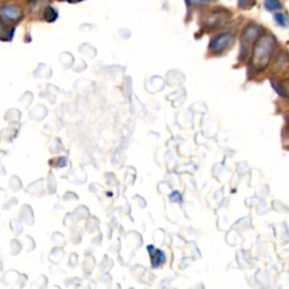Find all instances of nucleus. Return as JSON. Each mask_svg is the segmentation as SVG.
Wrapping results in <instances>:
<instances>
[{
	"label": "nucleus",
	"mask_w": 289,
	"mask_h": 289,
	"mask_svg": "<svg viewBox=\"0 0 289 289\" xmlns=\"http://www.w3.org/2000/svg\"><path fill=\"white\" fill-rule=\"evenodd\" d=\"M276 48V40L272 35H264L259 37L257 42L254 43L253 48V55H252V65L253 70L263 71L268 67L270 62V58L273 50Z\"/></svg>",
	"instance_id": "1"
},
{
	"label": "nucleus",
	"mask_w": 289,
	"mask_h": 289,
	"mask_svg": "<svg viewBox=\"0 0 289 289\" xmlns=\"http://www.w3.org/2000/svg\"><path fill=\"white\" fill-rule=\"evenodd\" d=\"M262 28L257 24H250L244 29L241 37V52H239V60H245L252 49L253 44L260 37Z\"/></svg>",
	"instance_id": "2"
},
{
	"label": "nucleus",
	"mask_w": 289,
	"mask_h": 289,
	"mask_svg": "<svg viewBox=\"0 0 289 289\" xmlns=\"http://www.w3.org/2000/svg\"><path fill=\"white\" fill-rule=\"evenodd\" d=\"M233 41H234V35L232 33H223L213 37L210 42L209 49L213 53H220L225 49H227L231 46Z\"/></svg>",
	"instance_id": "3"
},
{
	"label": "nucleus",
	"mask_w": 289,
	"mask_h": 289,
	"mask_svg": "<svg viewBox=\"0 0 289 289\" xmlns=\"http://www.w3.org/2000/svg\"><path fill=\"white\" fill-rule=\"evenodd\" d=\"M227 16H230V15L226 13H221V12L209 13L202 18V24H204L207 28H216L221 24L226 23Z\"/></svg>",
	"instance_id": "4"
},
{
	"label": "nucleus",
	"mask_w": 289,
	"mask_h": 289,
	"mask_svg": "<svg viewBox=\"0 0 289 289\" xmlns=\"http://www.w3.org/2000/svg\"><path fill=\"white\" fill-rule=\"evenodd\" d=\"M0 15L8 21L16 22L22 17V10L16 5H5L0 8Z\"/></svg>",
	"instance_id": "5"
},
{
	"label": "nucleus",
	"mask_w": 289,
	"mask_h": 289,
	"mask_svg": "<svg viewBox=\"0 0 289 289\" xmlns=\"http://www.w3.org/2000/svg\"><path fill=\"white\" fill-rule=\"evenodd\" d=\"M270 81H271L272 87L275 88L281 96L287 97V86L286 85H283L280 81H278L276 79H271Z\"/></svg>",
	"instance_id": "6"
},
{
	"label": "nucleus",
	"mask_w": 289,
	"mask_h": 289,
	"mask_svg": "<svg viewBox=\"0 0 289 289\" xmlns=\"http://www.w3.org/2000/svg\"><path fill=\"white\" fill-rule=\"evenodd\" d=\"M43 16H44V20H46L47 22H49V23H52V22H54L55 20H57L58 14L53 8H52V7H47L46 10H44Z\"/></svg>",
	"instance_id": "7"
},
{
	"label": "nucleus",
	"mask_w": 289,
	"mask_h": 289,
	"mask_svg": "<svg viewBox=\"0 0 289 289\" xmlns=\"http://www.w3.org/2000/svg\"><path fill=\"white\" fill-rule=\"evenodd\" d=\"M264 6L270 12H275V10H279L281 8V3L279 0H265Z\"/></svg>",
	"instance_id": "8"
},
{
	"label": "nucleus",
	"mask_w": 289,
	"mask_h": 289,
	"mask_svg": "<svg viewBox=\"0 0 289 289\" xmlns=\"http://www.w3.org/2000/svg\"><path fill=\"white\" fill-rule=\"evenodd\" d=\"M239 7L243 9H249L255 5V0H238Z\"/></svg>",
	"instance_id": "9"
},
{
	"label": "nucleus",
	"mask_w": 289,
	"mask_h": 289,
	"mask_svg": "<svg viewBox=\"0 0 289 289\" xmlns=\"http://www.w3.org/2000/svg\"><path fill=\"white\" fill-rule=\"evenodd\" d=\"M275 20L277 21V23L279 24V25H281V26H287V18H286V16H285L284 14H280V13H277L276 15H275Z\"/></svg>",
	"instance_id": "10"
},
{
	"label": "nucleus",
	"mask_w": 289,
	"mask_h": 289,
	"mask_svg": "<svg viewBox=\"0 0 289 289\" xmlns=\"http://www.w3.org/2000/svg\"><path fill=\"white\" fill-rule=\"evenodd\" d=\"M191 6H202L205 5V3L210 2L211 0H187Z\"/></svg>",
	"instance_id": "11"
},
{
	"label": "nucleus",
	"mask_w": 289,
	"mask_h": 289,
	"mask_svg": "<svg viewBox=\"0 0 289 289\" xmlns=\"http://www.w3.org/2000/svg\"><path fill=\"white\" fill-rule=\"evenodd\" d=\"M70 1H78V0H70Z\"/></svg>",
	"instance_id": "12"
}]
</instances>
